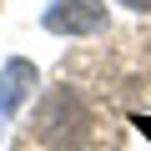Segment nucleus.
Returning <instances> with one entry per match:
<instances>
[{"label": "nucleus", "instance_id": "nucleus-1", "mask_svg": "<svg viewBox=\"0 0 151 151\" xmlns=\"http://www.w3.org/2000/svg\"><path fill=\"white\" fill-rule=\"evenodd\" d=\"M101 25H106L101 0H55L45 10V30H60V35H81V30H101Z\"/></svg>", "mask_w": 151, "mask_h": 151}, {"label": "nucleus", "instance_id": "nucleus-2", "mask_svg": "<svg viewBox=\"0 0 151 151\" xmlns=\"http://www.w3.org/2000/svg\"><path fill=\"white\" fill-rule=\"evenodd\" d=\"M121 5H131V10H151V0H121Z\"/></svg>", "mask_w": 151, "mask_h": 151}]
</instances>
